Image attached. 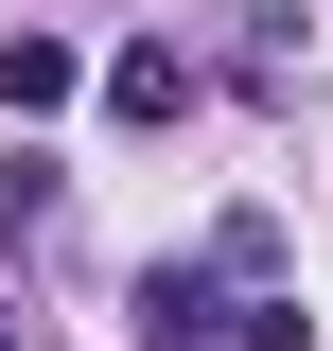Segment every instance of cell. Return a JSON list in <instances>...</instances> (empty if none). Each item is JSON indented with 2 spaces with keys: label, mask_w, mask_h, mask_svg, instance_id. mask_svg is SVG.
<instances>
[{
  "label": "cell",
  "mask_w": 333,
  "mask_h": 351,
  "mask_svg": "<svg viewBox=\"0 0 333 351\" xmlns=\"http://www.w3.org/2000/svg\"><path fill=\"white\" fill-rule=\"evenodd\" d=\"M71 36H0V123H53V106H71Z\"/></svg>",
  "instance_id": "7a4b0ae2"
},
{
  "label": "cell",
  "mask_w": 333,
  "mask_h": 351,
  "mask_svg": "<svg viewBox=\"0 0 333 351\" xmlns=\"http://www.w3.org/2000/svg\"><path fill=\"white\" fill-rule=\"evenodd\" d=\"M228 351H316V316H298V299H246V334H228Z\"/></svg>",
  "instance_id": "277c9868"
},
{
  "label": "cell",
  "mask_w": 333,
  "mask_h": 351,
  "mask_svg": "<svg viewBox=\"0 0 333 351\" xmlns=\"http://www.w3.org/2000/svg\"><path fill=\"white\" fill-rule=\"evenodd\" d=\"M106 106H123V123H175V106H193V71L140 36V53H106Z\"/></svg>",
  "instance_id": "3957f363"
},
{
  "label": "cell",
  "mask_w": 333,
  "mask_h": 351,
  "mask_svg": "<svg viewBox=\"0 0 333 351\" xmlns=\"http://www.w3.org/2000/svg\"><path fill=\"white\" fill-rule=\"evenodd\" d=\"M228 334H246L228 263H158V281H140V351H228Z\"/></svg>",
  "instance_id": "6da1fadb"
}]
</instances>
